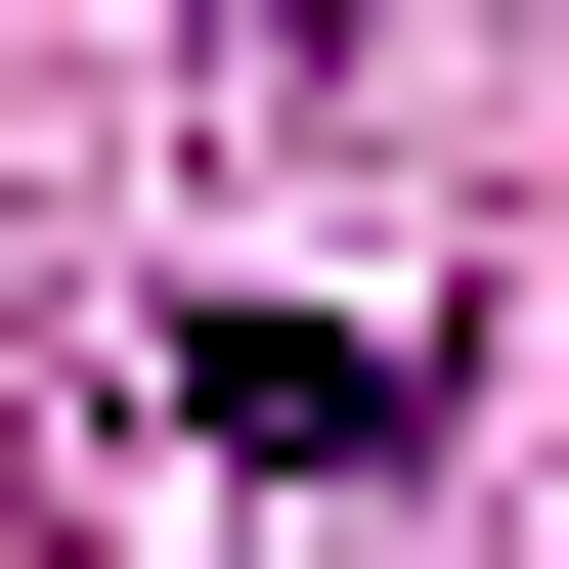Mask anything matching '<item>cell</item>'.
<instances>
[{
    "label": "cell",
    "mask_w": 569,
    "mask_h": 569,
    "mask_svg": "<svg viewBox=\"0 0 569 569\" xmlns=\"http://www.w3.org/2000/svg\"><path fill=\"white\" fill-rule=\"evenodd\" d=\"M176 395L263 438V482H395V438H438V351H351V307H176Z\"/></svg>",
    "instance_id": "cell-1"
}]
</instances>
